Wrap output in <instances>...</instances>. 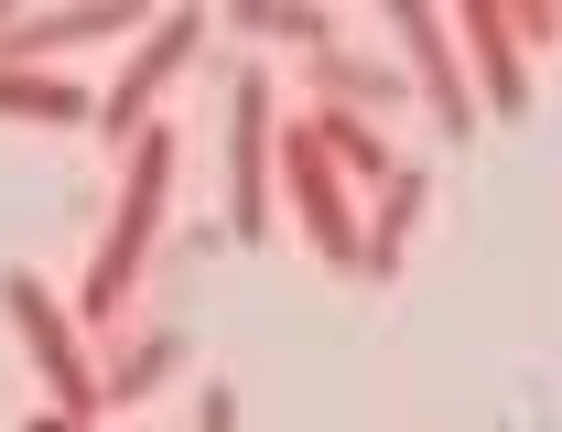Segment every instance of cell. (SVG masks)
Returning a JSON list of instances; mask_svg holds the SVG:
<instances>
[{"mask_svg":"<svg viewBox=\"0 0 562 432\" xmlns=\"http://www.w3.org/2000/svg\"><path fill=\"white\" fill-rule=\"evenodd\" d=\"M162 195H173V130L151 120V130L131 141V184H120V216H109V238H98V260H87L76 325L120 336V314H131L140 271H151V249H162Z\"/></svg>","mask_w":562,"mask_h":432,"instance_id":"6da1fadb","label":"cell"},{"mask_svg":"<svg viewBox=\"0 0 562 432\" xmlns=\"http://www.w3.org/2000/svg\"><path fill=\"white\" fill-rule=\"evenodd\" d=\"M281 120H271V76L238 66L227 76V238L238 249H260L281 227Z\"/></svg>","mask_w":562,"mask_h":432,"instance_id":"7a4b0ae2","label":"cell"},{"mask_svg":"<svg viewBox=\"0 0 562 432\" xmlns=\"http://www.w3.org/2000/svg\"><path fill=\"white\" fill-rule=\"evenodd\" d=\"M0 314H11L22 357H33V378H44V411H66V422H98V367H87V336H76V314H66L44 282H33V271H0Z\"/></svg>","mask_w":562,"mask_h":432,"instance_id":"3957f363","label":"cell"},{"mask_svg":"<svg viewBox=\"0 0 562 432\" xmlns=\"http://www.w3.org/2000/svg\"><path fill=\"white\" fill-rule=\"evenodd\" d=\"M281 195L303 216V238H314V260H336V271H368V227H357V184L325 162V141L292 120L281 130Z\"/></svg>","mask_w":562,"mask_h":432,"instance_id":"277c9868","label":"cell"},{"mask_svg":"<svg viewBox=\"0 0 562 432\" xmlns=\"http://www.w3.org/2000/svg\"><path fill=\"white\" fill-rule=\"evenodd\" d=\"M390 33H401V76H412V98L432 109V130H487V109H476V76H465V55H454V22L443 11H422V0H390L379 11Z\"/></svg>","mask_w":562,"mask_h":432,"instance_id":"5b68a950","label":"cell"},{"mask_svg":"<svg viewBox=\"0 0 562 432\" xmlns=\"http://www.w3.org/2000/svg\"><path fill=\"white\" fill-rule=\"evenodd\" d=\"M195 44H206V11H195V0H184V11H162V22L131 44L120 87L98 98V141H140V130H151V109H162V87L195 66Z\"/></svg>","mask_w":562,"mask_h":432,"instance_id":"8992f818","label":"cell"},{"mask_svg":"<svg viewBox=\"0 0 562 432\" xmlns=\"http://www.w3.org/2000/svg\"><path fill=\"white\" fill-rule=\"evenodd\" d=\"M443 22H454V44H465L476 109H487V120H519V109H530V44H519V11L465 0V11H443Z\"/></svg>","mask_w":562,"mask_h":432,"instance_id":"52a82bcc","label":"cell"},{"mask_svg":"<svg viewBox=\"0 0 562 432\" xmlns=\"http://www.w3.org/2000/svg\"><path fill=\"white\" fill-rule=\"evenodd\" d=\"M120 33H151V22H140V0H76V11H11V33H0V66H44V55H66V44H120Z\"/></svg>","mask_w":562,"mask_h":432,"instance_id":"ba28073f","label":"cell"},{"mask_svg":"<svg viewBox=\"0 0 562 432\" xmlns=\"http://www.w3.org/2000/svg\"><path fill=\"white\" fill-rule=\"evenodd\" d=\"M303 87H314V109H347V120H379L390 98H412V76L390 66V55H347V44L303 55Z\"/></svg>","mask_w":562,"mask_h":432,"instance_id":"9c48e42d","label":"cell"},{"mask_svg":"<svg viewBox=\"0 0 562 432\" xmlns=\"http://www.w3.org/2000/svg\"><path fill=\"white\" fill-rule=\"evenodd\" d=\"M422 206H432V184H422L412 162H401V173L379 184V216H368V271H357V282H390V271L412 260V227H422Z\"/></svg>","mask_w":562,"mask_h":432,"instance_id":"30bf717a","label":"cell"},{"mask_svg":"<svg viewBox=\"0 0 562 432\" xmlns=\"http://www.w3.org/2000/svg\"><path fill=\"white\" fill-rule=\"evenodd\" d=\"M0 120H44V130H76V120H98V98L55 66H0Z\"/></svg>","mask_w":562,"mask_h":432,"instance_id":"8fae6325","label":"cell"},{"mask_svg":"<svg viewBox=\"0 0 562 432\" xmlns=\"http://www.w3.org/2000/svg\"><path fill=\"white\" fill-rule=\"evenodd\" d=\"M173 367H184V336H173V325H151V336H120V346H109V367H98V411H109V400H151Z\"/></svg>","mask_w":562,"mask_h":432,"instance_id":"7c38bea8","label":"cell"},{"mask_svg":"<svg viewBox=\"0 0 562 432\" xmlns=\"http://www.w3.org/2000/svg\"><path fill=\"white\" fill-rule=\"evenodd\" d=\"M303 130L325 141V162H336L347 184H390V173H401V162H390V141H379V120H347V109H314Z\"/></svg>","mask_w":562,"mask_h":432,"instance_id":"4fadbf2b","label":"cell"},{"mask_svg":"<svg viewBox=\"0 0 562 432\" xmlns=\"http://www.w3.org/2000/svg\"><path fill=\"white\" fill-rule=\"evenodd\" d=\"M227 22H238V33H260V44H303V55H325V44H336V11H314V0H238Z\"/></svg>","mask_w":562,"mask_h":432,"instance_id":"5bb4252c","label":"cell"},{"mask_svg":"<svg viewBox=\"0 0 562 432\" xmlns=\"http://www.w3.org/2000/svg\"><path fill=\"white\" fill-rule=\"evenodd\" d=\"M195 432H238V389H195Z\"/></svg>","mask_w":562,"mask_h":432,"instance_id":"9a60e30c","label":"cell"},{"mask_svg":"<svg viewBox=\"0 0 562 432\" xmlns=\"http://www.w3.org/2000/svg\"><path fill=\"white\" fill-rule=\"evenodd\" d=\"M22 432H98V422H66V411H33Z\"/></svg>","mask_w":562,"mask_h":432,"instance_id":"2e32d148","label":"cell"}]
</instances>
